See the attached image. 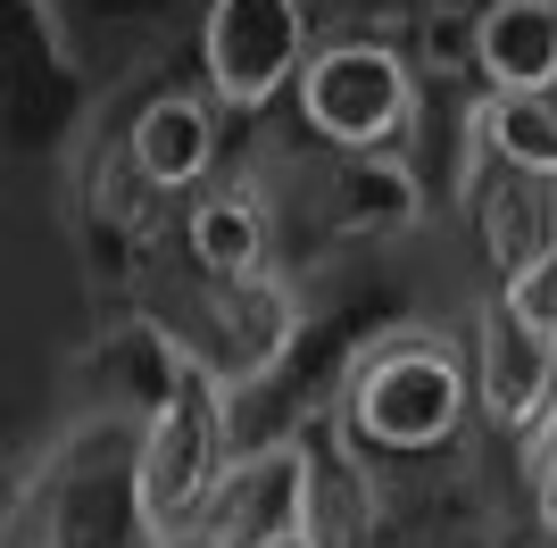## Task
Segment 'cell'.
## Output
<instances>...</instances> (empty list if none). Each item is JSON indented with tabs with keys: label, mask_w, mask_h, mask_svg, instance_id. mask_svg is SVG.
Returning <instances> with one entry per match:
<instances>
[{
	"label": "cell",
	"mask_w": 557,
	"mask_h": 548,
	"mask_svg": "<svg viewBox=\"0 0 557 548\" xmlns=\"http://www.w3.org/2000/svg\"><path fill=\"white\" fill-rule=\"evenodd\" d=\"M474 415V358L449 341L442 324H383L374 341H358V365L342 383V424L367 457L417 465V457H449Z\"/></svg>",
	"instance_id": "obj_1"
},
{
	"label": "cell",
	"mask_w": 557,
	"mask_h": 548,
	"mask_svg": "<svg viewBox=\"0 0 557 548\" xmlns=\"http://www.w3.org/2000/svg\"><path fill=\"white\" fill-rule=\"evenodd\" d=\"M424 75L408 59V42H383V34H333V42L308 50L300 67V109L308 141L317 150H408L424 125Z\"/></svg>",
	"instance_id": "obj_2"
},
{
	"label": "cell",
	"mask_w": 557,
	"mask_h": 548,
	"mask_svg": "<svg viewBox=\"0 0 557 548\" xmlns=\"http://www.w3.org/2000/svg\"><path fill=\"white\" fill-rule=\"evenodd\" d=\"M242 399H233L225 383H216L209 365H191L184 390L166 399L159 415H150V433H141V515H150V532H191V524H209V507L216 490H225L233 474V457H242Z\"/></svg>",
	"instance_id": "obj_3"
},
{
	"label": "cell",
	"mask_w": 557,
	"mask_h": 548,
	"mask_svg": "<svg viewBox=\"0 0 557 548\" xmlns=\"http://www.w3.org/2000/svg\"><path fill=\"white\" fill-rule=\"evenodd\" d=\"M317 0H200V91L225 116H267L300 91Z\"/></svg>",
	"instance_id": "obj_4"
},
{
	"label": "cell",
	"mask_w": 557,
	"mask_h": 548,
	"mask_svg": "<svg viewBox=\"0 0 557 548\" xmlns=\"http://www.w3.org/2000/svg\"><path fill=\"white\" fill-rule=\"evenodd\" d=\"M175 333H184L191 365H209L233 399H250L308 341V299L283 266L250 274V283H200V299H191V316H175Z\"/></svg>",
	"instance_id": "obj_5"
},
{
	"label": "cell",
	"mask_w": 557,
	"mask_h": 548,
	"mask_svg": "<svg viewBox=\"0 0 557 548\" xmlns=\"http://www.w3.org/2000/svg\"><path fill=\"white\" fill-rule=\"evenodd\" d=\"M466 358H474V415L499 440H533L557 408V333H541L499 283L466 316Z\"/></svg>",
	"instance_id": "obj_6"
},
{
	"label": "cell",
	"mask_w": 557,
	"mask_h": 548,
	"mask_svg": "<svg viewBox=\"0 0 557 548\" xmlns=\"http://www.w3.org/2000/svg\"><path fill=\"white\" fill-rule=\"evenodd\" d=\"M191 349L166 316H116L100 341H84L75 365V390H84V415H125V424H150V415L184 390Z\"/></svg>",
	"instance_id": "obj_7"
},
{
	"label": "cell",
	"mask_w": 557,
	"mask_h": 548,
	"mask_svg": "<svg viewBox=\"0 0 557 548\" xmlns=\"http://www.w3.org/2000/svg\"><path fill=\"white\" fill-rule=\"evenodd\" d=\"M209 532L225 548L275 540V532H308V433L250 440V449L233 457L225 490L209 507Z\"/></svg>",
	"instance_id": "obj_8"
},
{
	"label": "cell",
	"mask_w": 557,
	"mask_h": 548,
	"mask_svg": "<svg viewBox=\"0 0 557 548\" xmlns=\"http://www.w3.org/2000/svg\"><path fill=\"white\" fill-rule=\"evenodd\" d=\"M184 250L200 283H250L275 266V191L258 175L209 183L184 200Z\"/></svg>",
	"instance_id": "obj_9"
},
{
	"label": "cell",
	"mask_w": 557,
	"mask_h": 548,
	"mask_svg": "<svg viewBox=\"0 0 557 548\" xmlns=\"http://www.w3.org/2000/svg\"><path fill=\"white\" fill-rule=\"evenodd\" d=\"M458 216L474 225V250H483L491 283H516V274H533L541 258L557 250V183H549V175L483 166Z\"/></svg>",
	"instance_id": "obj_10"
},
{
	"label": "cell",
	"mask_w": 557,
	"mask_h": 548,
	"mask_svg": "<svg viewBox=\"0 0 557 548\" xmlns=\"http://www.w3.org/2000/svg\"><path fill=\"white\" fill-rule=\"evenodd\" d=\"M125 141L166 200H191V191H209L216 159H225V109L209 91H150L125 125Z\"/></svg>",
	"instance_id": "obj_11"
},
{
	"label": "cell",
	"mask_w": 557,
	"mask_h": 548,
	"mask_svg": "<svg viewBox=\"0 0 557 548\" xmlns=\"http://www.w3.org/2000/svg\"><path fill=\"white\" fill-rule=\"evenodd\" d=\"M383 474L367 465V449L325 424L308 433V540L317 548H374L383 540Z\"/></svg>",
	"instance_id": "obj_12"
},
{
	"label": "cell",
	"mask_w": 557,
	"mask_h": 548,
	"mask_svg": "<svg viewBox=\"0 0 557 548\" xmlns=\"http://www.w3.org/2000/svg\"><path fill=\"white\" fill-rule=\"evenodd\" d=\"M483 91H557V0H483Z\"/></svg>",
	"instance_id": "obj_13"
},
{
	"label": "cell",
	"mask_w": 557,
	"mask_h": 548,
	"mask_svg": "<svg viewBox=\"0 0 557 548\" xmlns=\"http://www.w3.org/2000/svg\"><path fill=\"white\" fill-rule=\"evenodd\" d=\"M84 208H92V225L109 233V241H125V250H150L175 200L150 183V166L134 159V141L116 134V141H100L92 159H84Z\"/></svg>",
	"instance_id": "obj_14"
},
{
	"label": "cell",
	"mask_w": 557,
	"mask_h": 548,
	"mask_svg": "<svg viewBox=\"0 0 557 548\" xmlns=\"http://www.w3.org/2000/svg\"><path fill=\"white\" fill-rule=\"evenodd\" d=\"M483 150L491 166L557 183V91H483Z\"/></svg>",
	"instance_id": "obj_15"
},
{
	"label": "cell",
	"mask_w": 557,
	"mask_h": 548,
	"mask_svg": "<svg viewBox=\"0 0 557 548\" xmlns=\"http://www.w3.org/2000/svg\"><path fill=\"white\" fill-rule=\"evenodd\" d=\"M159 548H225V540H216V532L209 524H191V532H166V540Z\"/></svg>",
	"instance_id": "obj_16"
},
{
	"label": "cell",
	"mask_w": 557,
	"mask_h": 548,
	"mask_svg": "<svg viewBox=\"0 0 557 548\" xmlns=\"http://www.w3.org/2000/svg\"><path fill=\"white\" fill-rule=\"evenodd\" d=\"M250 548H317L308 532H275V540H250Z\"/></svg>",
	"instance_id": "obj_17"
}]
</instances>
